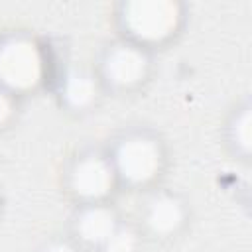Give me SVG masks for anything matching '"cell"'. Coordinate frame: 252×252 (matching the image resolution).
Returning <instances> with one entry per match:
<instances>
[{"label":"cell","mask_w":252,"mask_h":252,"mask_svg":"<svg viewBox=\"0 0 252 252\" xmlns=\"http://www.w3.org/2000/svg\"><path fill=\"white\" fill-rule=\"evenodd\" d=\"M65 187L77 205L108 201L118 187V179L106 150H85L77 154L67 165Z\"/></svg>","instance_id":"cell-5"},{"label":"cell","mask_w":252,"mask_h":252,"mask_svg":"<svg viewBox=\"0 0 252 252\" xmlns=\"http://www.w3.org/2000/svg\"><path fill=\"white\" fill-rule=\"evenodd\" d=\"M140 234H142L140 228L122 220L116 226V230L110 234V238L104 242L100 252H136L140 244Z\"/></svg>","instance_id":"cell-10"},{"label":"cell","mask_w":252,"mask_h":252,"mask_svg":"<svg viewBox=\"0 0 252 252\" xmlns=\"http://www.w3.org/2000/svg\"><path fill=\"white\" fill-rule=\"evenodd\" d=\"M18 96H14L12 93H8L6 89L0 87V130L10 126L12 120L16 118L18 112Z\"/></svg>","instance_id":"cell-11"},{"label":"cell","mask_w":252,"mask_h":252,"mask_svg":"<svg viewBox=\"0 0 252 252\" xmlns=\"http://www.w3.org/2000/svg\"><path fill=\"white\" fill-rule=\"evenodd\" d=\"M189 220L187 201L173 191L154 189L140 207V230L154 238H171Z\"/></svg>","instance_id":"cell-6"},{"label":"cell","mask_w":252,"mask_h":252,"mask_svg":"<svg viewBox=\"0 0 252 252\" xmlns=\"http://www.w3.org/2000/svg\"><path fill=\"white\" fill-rule=\"evenodd\" d=\"M94 73L104 91L132 93L150 79L152 51L118 37L102 49Z\"/></svg>","instance_id":"cell-4"},{"label":"cell","mask_w":252,"mask_h":252,"mask_svg":"<svg viewBox=\"0 0 252 252\" xmlns=\"http://www.w3.org/2000/svg\"><path fill=\"white\" fill-rule=\"evenodd\" d=\"M122 222L118 211L108 203H81L75 207L69 222L71 238L79 244V248L98 250Z\"/></svg>","instance_id":"cell-7"},{"label":"cell","mask_w":252,"mask_h":252,"mask_svg":"<svg viewBox=\"0 0 252 252\" xmlns=\"http://www.w3.org/2000/svg\"><path fill=\"white\" fill-rule=\"evenodd\" d=\"M49 77V55L43 43L26 32L0 35V87L14 96L37 91Z\"/></svg>","instance_id":"cell-3"},{"label":"cell","mask_w":252,"mask_h":252,"mask_svg":"<svg viewBox=\"0 0 252 252\" xmlns=\"http://www.w3.org/2000/svg\"><path fill=\"white\" fill-rule=\"evenodd\" d=\"M226 144L230 152L240 158L248 159L252 150V116H250V102L238 104L226 122Z\"/></svg>","instance_id":"cell-9"},{"label":"cell","mask_w":252,"mask_h":252,"mask_svg":"<svg viewBox=\"0 0 252 252\" xmlns=\"http://www.w3.org/2000/svg\"><path fill=\"white\" fill-rule=\"evenodd\" d=\"M37 252H81V248L71 236H53L45 240Z\"/></svg>","instance_id":"cell-12"},{"label":"cell","mask_w":252,"mask_h":252,"mask_svg":"<svg viewBox=\"0 0 252 252\" xmlns=\"http://www.w3.org/2000/svg\"><path fill=\"white\" fill-rule=\"evenodd\" d=\"M106 156L118 179V187L150 189L158 183L165 167L163 142L146 128H130L118 134Z\"/></svg>","instance_id":"cell-1"},{"label":"cell","mask_w":252,"mask_h":252,"mask_svg":"<svg viewBox=\"0 0 252 252\" xmlns=\"http://www.w3.org/2000/svg\"><path fill=\"white\" fill-rule=\"evenodd\" d=\"M102 91L104 89H102L94 69L71 65V67L63 69L57 79L59 102H61V106H65L71 112L91 110L98 102Z\"/></svg>","instance_id":"cell-8"},{"label":"cell","mask_w":252,"mask_h":252,"mask_svg":"<svg viewBox=\"0 0 252 252\" xmlns=\"http://www.w3.org/2000/svg\"><path fill=\"white\" fill-rule=\"evenodd\" d=\"M183 6L173 0H130L118 4L120 37L152 51L169 43L183 26Z\"/></svg>","instance_id":"cell-2"}]
</instances>
